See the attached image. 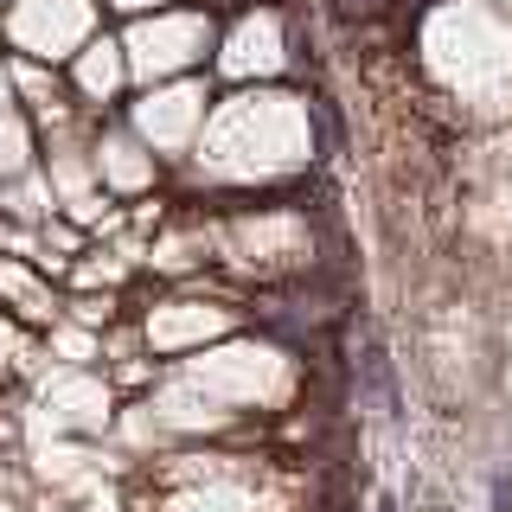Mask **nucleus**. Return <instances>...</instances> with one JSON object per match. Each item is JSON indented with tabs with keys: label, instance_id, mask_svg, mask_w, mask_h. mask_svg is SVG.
<instances>
[{
	"label": "nucleus",
	"instance_id": "obj_15",
	"mask_svg": "<svg viewBox=\"0 0 512 512\" xmlns=\"http://www.w3.org/2000/svg\"><path fill=\"white\" fill-rule=\"evenodd\" d=\"M7 96H13V77H7V71H0V109H7Z\"/></svg>",
	"mask_w": 512,
	"mask_h": 512
},
{
	"label": "nucleus",
	"instance_id": "obj_16",
	"mask_svg": "<svg viewBox=\"0 0 512 512\" xmlns=\"http://www.w3.org/2000/svg\"><path fill=\"white\" fill-rule=\"evenodd\" d=\"M116 7H160V0H116Z\"/></svg>",
	"mask_w": 512,
	"mask_h": 512
},
{
	"label": "nucleus",
	"instance_id": "obj_14",
	"mask_svg": "<svg viewBox=\"0 0 512 512\" xmlns=\"http://www.w3.org/2000/svg\"><path fill=\"white\" fill-rule=\"evenodd\" d=\"M20 359V333H13V320H0V365Z\"/></svg>",
	"mask_w": 512,
	"mask_h": 512
},
{
	"label": "nucleus",
	"instance_id": "obj_2",
	"mask_svg": "<svg viewBox=\"0 0 512 512\" xmlns=\"http://www.w3.org/2000/svg\"><path fill=\"white\" fill-rule=\"evenodd\" d=\"M224 256L237 269H256V276H276V269H295L308 256V224L295 212H263V218H237L224 231Z\"/></svg>",
	"mask_w": 512,
	"mask_h": 512
},
{
	"label": "nucleus",
	"instance_id": "obj_4",
	"mask_svg": "<svg viewBox=\"0 0 512 512\" xmlns=\"http://www.w3.org/2000/svg\"><path fill=\"white\" fill-rule=\"evenodd\" d=\"M90 20H96L90 0H20L7 32H13V45H26L32 58H64L71 45L90 39Z\"/></svg>",
	"mask_w": 512,
	"mask_h": 512
},
{
	"label": "nucleus",
	"instance_id": "obj_11",
	"mask_svg": "<svg viewBox=\"0 0 512 512\" xmlns=\"http://www.w3.org/2000/svg\"><path fill=\"white\" fill-rule=\"evenodd\" d=\"M0 295H7V301H20V314H32V320H45V314H52V295H45V288L32 282L20 263H0Z\"/></svg>",
	"mask_w": 512,
	"mask_h": 512
},
{
	"label": "nucleus",
	"instance_id": "obj_6",
	"mask_svg": "<svg viewBox=\"0 0 512 512\" xmlns=\"http://www.w3.org/2000/svg\"><path fill=\"white\" fill-rule=\"evenodd\" d=\"M224 327H231V314H224V308H205V301H167V308L148 314V340L160 352L205 346V340H218Z\"/></svg>",
	"mask_w": 512,
	"mask_h": 512
},
{
	"label": "nucleus",
	"instance_id": "obj_13",
	"mask_svg": "<svg viewBox=\"0 0 512 512\" xmlns=\"http://www.w3.org/2000/svg\"><path fill=\"white\" fill-rule=\"evenodd\" d=\"M58 352H64L71 365H84V359H90V333H77V327H58Z\"/></svg>",
	"mask_w": 512,
	"mask_h": 512
},
{
	"label": "nucleus",
	"instance_id": "obj_1",
	"mask_svg": "<svg viewBox=\"0 0 512 512\" xmlns=\"http://www.w3.org/2000/svg\"><path fill=\"white\" fill-rule=\"evenodd\" d=\"M308 160V116L295 96H237L218 109L205 141V173L218 180H276Z\"/></svg>",
	"mask_w": 512,
	"mask_h": 512
},
{
	"label": "nucleus",
	"instance_id": "obj_3",
	"mask_svg": "<svg viewBox=\"0 0 512 512\" xmlns=\"http://www.w3.org/2000/svg\"><path fill=\"white\" fill-rule=\"evenodd\" d=\"M205 39H212V26L192 20V13H167V20H141L135 32H128L122 58L135 77H173L186 71L192 58H205Z\"/></svg>",
	"mask_w": 512,
	"mask_h": 512
},
{
	"label": "nucleus",
	"instance_id": "obj_10",
	"mask_svg": "<svg viewBox=\"0 0 512 512\" xmlns=\"http://www.w3.org/2000/svg\"><path fill=\"white\" fill-rule=\"evenodd\" d=\"M122 71H128V58H122V45H90V52L84 58H77V90H84V96H96V103H103V96L109 90H116L122 84Z\"/></svg>",
	"mask_w": 512,
	"mask_h": 512
},
{
	"label": "nucleus",
	"instance_id": "obj_7",
	"mask_svg": "<svg viewBox=\"0 0 512 512\" xmlns=\"http://www.w3.org/2000/svg\"><path fill=\"white\" fill-rule=\"evenodd\" d=\"M282 26L269 20V13H256V20H244L231 32V45H224V71L231 77H269L282 71Z\"/></svg>",
	"mask_w": 512,
	"mask_h": 512
},
{
	"label": "nucleus",
	"instance_id": "obj_9",
	"mask_svg": "<svg viewBox=\"0 0 512 512\" xmlns=\"http://www.w3.org/2000/svg\"><path fill=\"white\" fill-rule=\"evenodd\" d=\"M96 173H103L109 186H122V192H141L154 180V154H141V141H128V135H103V148H96Z\"/></svg>",
	"mask_w": 512,
	"mask_h": 512
},
{
	"label": "nucleus",
	"instance_id": "obj_5",
	"mask_svg": "<svg viewBox=\"0 0 512 512\" xmlns=\"http://www.w3.org/2000/svg\"><path fill=\"white\" fill-rule=\"evenodd\" d=\"M199 122H205V90L199 84H167L135 109V128H141L148 148H186V141L199 135Z\"/></svg>",
	"mask_w": 512,
	"mask_h": 512
},
{
	"label": "nucleus",
	"instance_id": "obj_8",
	"mask_svg": "<svg viewBox=\"0 0 512 512\" xmlns=\"http://www.w3.org/2000/svg\"><path fill=\"white\" fill-rule=\"evenodd\" d=\"M45 416H52V423H71V429H103L109 391L96 378H84V372H58L45 384Z\"/></svg>",
	"mask_w": 512,
	"mask_h": 512
},
{
	"label": "nucleus",
	"instance_id": "obj_17",
	"mask_svg": "<svg viewBox=\"0 0 512 512\" xmlns=\"http://www.w3.org/2000/svg\"><path fill=\"white\" fill-rule=\"evenodd\" d=\"M0 487H7V468H0Z\"/></svg>",
	"mask_w": 512,
	"mask_h": 512
},
{
	"label": "nucleus",
	"instance_id": "obj_12",
	"mask_svg": "<svg viewBox=\"0 0 512 512\" xmlns=\"http://www.w3.org/2000/svg\"><path fill=\"white\" fill-rule=\"evenodd\" d=\"M26 167V128L0 109V173H20Z\"/></svg>",
	"mask_w": 512,
	"mask_h": 512
}]
</instances>
